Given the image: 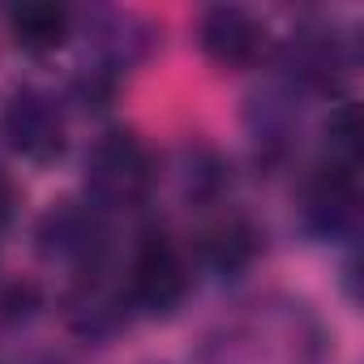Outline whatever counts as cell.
<instances>
[{"label":"cell","instance_id":"1","mask_svg":"<svg viewBox=\"0 0 364 364\" xmlns=\"http://www.w3.org/2000/svg\"><path fill=\"white\" fill-rule=\"evenodd\" d=\"M154 185V163H150V150L116 129V133H103L90 154H86V189L99 206H137Z\"/></svg>","mask_w":364,"mask_h":364},{"label":"cell","instance_id":"3","mask_svg":"<svg viewBox=\"0 0 364 364\" xmlns=\"http://www.w3.org/2000/svg\"><path fill=\"white\" fill-rule=\"evenodd\" d=\"M198 39H202V52L223 69H249L266 52V26L240 5L206 9V18L198 26Z\"/></svg>","mask_w":364,"mask_h":364},{"label":"cell","instance_id":"6","mask_svg":"<svg viewBox=\"0 0 364 364\" xmlns=\"http://www.w3.org/2000/svg\"><path fill=\"white\" fill-rule=\"evenodd\" d=\"M9 31H14V43L31 56L56 52L69 35V9L65 5H22L9 14Z\"/></svg>","mask_w":364,"mask_h":364},{"label":"cell","instance_id":"7","mask_svg":"<svg viewBox=\"0 0 364 364\" xmlns=\"http://www.w3.org/2000/svg\"><path fill=\"white\" fill-rule=\"evenodd\" d=\"M287 69L304 86H330L343 69V48L334 35H300L287 48Z\"/></svg>","mask_w":364,"mask_h":364},{"label":"cell","instance_id":"5","mask_svg":"<svg viewBox=\"0 0 364 364\" xmlns=\"http://www.w3.org/2000/svg\"><path fill=\"white\" fill-rule=\"evenodd\" d=\"M39 249L48 257H60V262H95V253L103 249V228L90 210H77V206H56L43 215L39 223Z\"/></svg>","mask_w":364,"mask_h":364},{"label":"cell","instance_id":"10","mask_svg":"<svg viewBox=\"0 0 364 364\" xmlns=\"http://www.w3.org/2000/svg\"><path fill=\"white\" fill-rule=\"evenodd\" d=\"M9 210H14V185L5 176H0V228H5V219H9Z\"/></svg>","mask_w":364,"mask_h":364},{"label":"cell","instance_id":"8","mask_svg":"<svg viewBox=\"0 0 364 364\" xmlns=\"http://www.w3.org/2000/svg\"><path fill=\"white\" fill-rule=\"evenodd\" d=\"M253 249H257V236H253V228H249L245 219H236V215H228V219H219L215 228L202 232V257H206L215 270H240V266L253 257Z\"/></svg>","mask_w":364,"mask_h":364},{"label":"cell","instance_id":"2","mask_svg":"<svg viewBox=\"0 0 364 364\" xmlns=\"http://www.w3.org/2000/svg\"><path fill=\"white\" fill-rule=\"evenodd\" d=\"M129 287H133V300L150 313H167L171 304H180V296L189 287V270L167 236H159V232L141 236V245L133 253Z\"/></svg>","mask_w":364,"mask_h":364},{"label":"cell","instance_id":"4","mask_svg":"<svg viewBox=\"0 0 364 364\" xmlns=\"http://www.w3.org/2000/svg\"><path fill=\"white\" fill-rule=\"evenodd\" d=\"M5 137L18 154L48 163L65 150V120L56 112V103L39 90H18L5 107Z\"/></svg>","mask_w":364,"mask_h":364},{"label":"cell","instance_id":"9","mask_svg":"<svg viewBox=\"0 0 364 364\" xmlns=\"http://www.w3.org/2000/svg\"><path fill=\"white\" fill-rule=\"evenodd\" d=\"M330 167H347V171H355V159H360V116H355V107L347 103V107H338L334 116H330Z\"/></svg>","mask_w":364,"mask_h":364}]
</instances>
